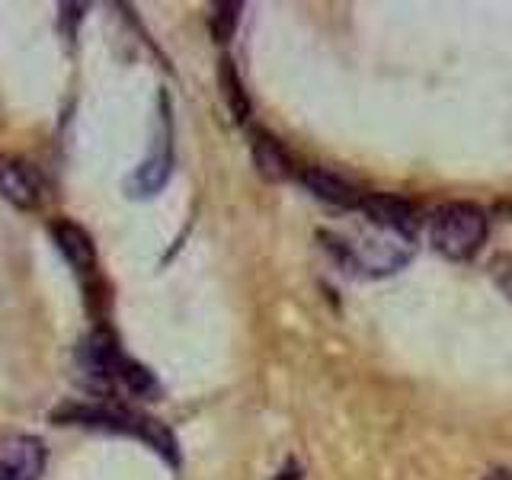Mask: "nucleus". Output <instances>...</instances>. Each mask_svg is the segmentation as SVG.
<instances>
[{"label": "nucleus", "mask_w": 512, "mask_h": 480, "mask_svg": "<svg viewBox=\"0 0 512 480\" xmlns=\"http://www.w3.org/2000/svg\"><path fill=\"white\" fill-rule=\"evenodd\" d=\"M487 231V212L474 202H445L429 215V244L452 263L477 256L487 240Z\"/></svg>", "instance_id": "obj_1"}, {"label": "nucleus", "mask_w": 512, "mask_h": 480, "mask_svg": "<svg viewBox=\"0 0 512 480\" xmlns=\"http://www.w3.org/2000/svg\"><path fill=\"white\" fill-rule=\"evenodd\" d=\"M173 173V132H170V109L167 96H160V116H157V135L151 141L148 157L141 160V167L128 176V196L132 199H151L167 186Z\"/></svg>", "instance_id": "obj_2"}, {"label": "nucleus", "mask_w": 512, "mask_h": 480, "mask_svg": "<svg viewBox=\"0 0 512 480\" xmlns=\"http://www.w3.org/2000/svg\"><path fill=\"white\" fill-rule=\"evenodd\" d=\"M45 192L48 186L36 164L23 157H0V196L10 205H16L20 212H36L45 202Z\"/></svg>", "instance_id": "obj_3"}, {"label": "nucleus", "mask_w": 512, "mask_h": 480, "mask_svg": "<svg viewBox=\"0 0 512 480\" xmlns=\"http://www.w3.org/2000/svg\"><path fill=\"white\" fill-rule=\"evenodd\" d=\"M362 212L375 228H381L384 234L404 237V240H413V234L420 231V224H423L420 208H416L410 199L388 196V192H372V196H365Z\"/></svg>", "instance_id": "obj_4"}, {"label": "nucleus", "mask_w": 512, "mask_h": 480, "mask_svg": "<svg viewBox=\"0 0 512 480\" xmlns=\"http://www.w3.org/2000/svg\"><path fill=\"white\" fill-rule=\"evenodd\" d=\"M45 468V445L26 432L0 436V480H39Z\"/></svg>", "instance_id": "obj_5"}, {"label": "nucleus", "mask_w": 512, "mask_h": 480, "mask_svg": "<svg viewBox=\"0 0 512 480\" xmlns=\"http://www.w3.org/2000/svg\"><path fill=\"white\" fill-rule=\"evenodd\" d=\"M80 365H84V372L90 378H100V381H116V372L122 365V349H119V340L112 336V330L106 327H96L84 343H80V352H77Z\"/></svg>", "instance_id": "obj_6"}, {"label": "nucleus", "mask_w": 512, "mask_h": 480, "mask_svg": "<svg viewBox=\"0 0 512 480\" xmlns=\"http://www.w3.org/2000/svg\"><path fill=\"white\" fill-rule=\"evenodd\" d=\"M52 237H55L58 253L68 260V266L74 272H80V276H90L96 269V247H93L90 231L80 228V224L71 218H58L52 224Z\"/></svg>", "instance_id": "obj_7"}, {"label": "nucleus", "mask_w": 512, "mask_h": 480, "mask_svg": "<svg viewBox=\"0 0 512 480\" xmlns=\"http://www.w3.org/2000/svg\"><path fill=\"white\" fill-rule=\"evenodd\" d=\"M301 183L314 199L327 202L333 208H346V212L349 208H362V199H365V192H359L349 180H343V176H336L324 167H304Z\"/></svg>", "instance_id": "obj_8"}, {"label": "nucleus", "mask_w": 512, "mask_h": 480, "mask_svg": "<svg viewBox=\"0 0 512 480\" xmlns=\"http://www.w3.org/2000/svg\"><path fill=\"white\" fill-rule=\"evenodd\" d=\"M253 164L256 170H260L263 180L269 183H282L288 180L295 170H292V157H288V151L282 148L279 138H272L269 132H253Z\"/></svg>", "instance_id": "obj_9"}, {"label": "nucleus", "mask_w": 512, "mask_h": 480, "mask_svg": "<svg viewBox=\"0 0 512 480\" xmlns=\"http://www.w3.org/2000/svg\"><path fill=\"white\" fill-rule=\"evenodd\" d=\"M218 84H221L224 100H228L231 116L237 122H247L250 119V96H247L244 80H240V74H237L231 58H221V64H218Z\"/></svg>", "instance_id": "obj_10"}, {"label": "nucleus", "mask_w": 512, "mask_h": 480, "mask_svg": "<svg viewBox=\"0 0 512 480\" xmlns=\"http://www.w3.org/2000/svg\"><path fill=\"white\" fill-rule=\"evenodd\" d=\"M138 439H144L157 455H164L173 468L180 464V452H176V436L173 432L160 423V420H154V416H144L141 413V423H138Z\"/></svg>", "instance_id": "obj_11"}, {"label": "nucleus", "mask_w": 512, "mask_h": 480, "mask_svg": "<svg viewBox=\"0 0 512 480\" xmlns=\"http://www.w3.org/2000/svg\"><path fill=\"white\" fill-rule=\"evenodd\" d=\"M116 381L119 384H125L128 391H132L135 397H154L157 391H160V384H157V378L144 368L141 362H132V359H122V365H119V372H116Z\"/></svg>", "instance_id": "obj_12"}, {"label": "nucleus", "mask_w": 512, "mask_h": 480, "mask_svg": "<svg viewBox=\"0 0 512 480\" xmlns=\"http://www.w3.org/2000/svg\"><path fill=\"white\" fill-rule=\"evenodd\" d=\"M240 7L237 0H221V4L212 7V16H208V26H212L215 42H228L234 36V29L240 23Z\"/></svg>", "instance_id": "obj_13"}, {"label": "nucleus", "mask_w": 512, "mask_h": 480, "mask_svg": "<svg viewBox=\"0 0 512 480\" xmlns=\"http://www.w3.org/2000/svg\"><path fill=\"white\" fill-rule=\"evenodd\" d=\"M484 480H512V474H506V471H493V474H487Z\"/></svg>", "instance_id": "obj_14"}]
</instances>
